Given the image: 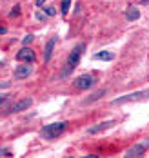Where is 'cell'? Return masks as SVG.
Returning <instances> with one entry per match:
<instances>
[{
	"label": "cell",
	"mask_w": 149,
	"mask_h": 158,
	"mask_svg": "<svg viewBox=\"0 0 149 158\" xmlns=\"http://www.w3.org/2000/svg\"><path fill=\"white\" fill-rule=\"evenodd\" d=\"M84 51H85V44H77L75 48L71 49V53H69V56H67L66 64H64V69H62V73H60L62 78H67V77L75 71V67L78 65L80 58H82Z\"/></svg>",
	"instance_id": "cell-1"
},
{
	"label": "cell",
	"mask_w": 149,
	"mask_h": 158,
	"mask_svg": "<svg viewBox=\"0 0 149 158\" xmlns=\"http://www.w3.org/2000/svg\"><path fill=\"white\" fill-rule=\"evenodd\" d=\"M67 129V122H55V124H48L40 131V136L46 138V140H55L58 138L64 131Z\"/></svg>",
	"instance_id": "cell-2"
},
{
	"label": "cell",
	"mask_w": 149,
	"mask_h": 158,
	"mask_svg": "<svg viewBox=\"0 0 149 158\" xmlns=\"http://www.w3.org/2000/svg\"><path fill=\"white\" fill-rule=\"evenodd\" d=\"M95 75H89V73H84L80 77H77V78L73 80V85H75V89H78V91H87V89H91L93 85H95Z\"/></svg>",
	"instance_id": "cell-3"
},
{
	"label": "cell",
	"mask_w": 149,
	"mask_h": 158,
	"mask_svg": "<svg viewBox=\"0 0 149 158\" xmlns=\"http://www.w3.org/2000/svg\"><path fill=\"white\" fill-rule=\"evenodd\" d=\"M149 96V91H135V93H129V95H124V96H118L115 98L111 104L113 106H122V104H127V102H136V100H142V98H146Z\"/></svg>",
	"instance_id": "cell-4"
},
{
	"label": "cell",
	"mask_w": 149,
	"mask_h": 158,
	"mask_svg": "<svg viewBox=\"0 0 149 158\" xmlns=\"http://www.w3.org/2000/svg\"><path fill=\"white\" fill-rule=\"evenodd\" d=\"M149 147V140H142V142L135 143V145H131L127 151H126V156L127 158H140L146 155V151H147Z\"/></svg>",
	"instance_id": "cell-5"
},
{
	"label": "cell",
	"mask_w": 149,
	"mask_h": 158,
	"mask_svg": "<svg viewBox=\"0 0 149 158\" xmlns=\"http://www.w3.org/2000/svg\"><path fill=\"white\" fill-rule=\"evenodd\" d=\"M35 58H36V55H35V51L31 48H27V46H24V48L20 49L17 53V60L18 62H24V64H33Z\"/></svg>",
	"instance_id": "cell-6"
},
{
	"label": "cell",
	"mask_w": 149,
	"mask_h": 158,
	"mask_svg": "<svg viewBox=\"0 0 149 158\" xmlns=\"http://www.w3.org/2000/svg\"><path fill=\"white\" fill-rule=\"evenodd\" d=\"M31 73H33V65L31 64H22V65H18L17 69L13 71V75H15L17 80L27 78V77H31Z\"/></svg>",
	"instance_id": "cell-7"
},
{
	"label": "cell",
	"mask_w": 149,
	"mask_h": 158,
	"mask_svg": "<svg viewBox=\"0 0 149 158\" xmlns=\"http://www.w3.org/2000/svg\"><path fill=\"white\" fill-rule=\"evenodd\" d=\"M31 106H33V100H31V98H22V100H18L17 104H13L7 113H20V111L29 109Z\"/></svg>",
	"instance_id": "cell-8"
},
{
	"label": "cell",
	"mask_w": 149,
	"mask_h": 158,
	"mask_svg": "<svg viewBox=\"0 0 149 158\" xmlns=\"http://www.w3.org/2000/svg\"><path fill=\"white\" fill-rule=\"evenodd\" d=\"M116 122L115 120H107V122H100V124H97V126L89 127L87 129V133L89 135H97V133H100V131H106V129H109V127H113Z\"/></svg>",
	"instance_id": "cell-9"
},
{
	"label": "cell",
	"mask_w": 149,
	"mask_h": 158,
	"mask_svg": "<svg viewBox=\"0 0 149 158\" xmlns=\"http://www.w3.org/2000/svg\"><path fill=\"white\" fill-rule=\"evenodd\" d=\"M56 38L58 36H51L49 40H48V44H46V48H44V62H49L51 56H53V49L56 46Z\"/></svg>",
	"instance_id": "cell-10"
},
{
	"label": "cell",
	"mask_w": 149,
	"mask_h": 158,
	"mask_svg": "<svg viewBox=\"0 0 149 158\" xmlns=\"http://www.w3.org/2000/svg\"><path fill=\"white\" fill-rule=\"evenodd\" d=\"M93 58L95 60H104V62H111V60H115V53H111V51H98V53L93 55Z\"/></svg>",
	"instance_id": "cell-11"
},
{
	"label": "cell",
	"mask_w": 149,
	"mask_h": 158,
	"mask_svg": "<svg viewBox=\"0 0 149 158\" xmlns=\"http://www.w3.org/2000/svg\"><path fill=\"white\" fill-rule=\"evenodd\" d=\"M126 18L133 22V20H138L140 18V11H138V7H127L126 9Z\"/></svg>",
	"instance_id": "cell-12"
},
{
	"label": "cell",
	"mask_w": 149,
	"mask_h": 158,
	"mask_svg": "<svg viewBox=\"0 0 149 158\" xmlns=\"http://www.w3.org/2000/svg\"><path fill=\"white\" fill-rule=\"evenodd\" d=\"M104 95H106V89H100V91H97V93H93L89 98H85V100H84V104H91V102H95V100L102 98Z\"/></svg>",
	"instance_id": "cell-13"
},
{
	"label": "cell",
	"mask_w": 149,
	"mask_h": 158,
	"mask_svg": "<svg viewBox=\"0 0 149 158\" xmlns=\"http://www.w3.org/2000/svg\"><path fill=\"white\" fill-rule=\"evenodd\" d=\"M71 2L73 0H62V4H60V13L66 16L69 13V7H71Z\"/></svg>",
	"instance_id": "cell-14"
},
{
	"label": "cell",
	"mask_w": 149,
	"mask_h": 158,
	"mask_svg": "<svg viewBox=\"0 0 149 158\" xmlns=\"http://www.w3.org/2000/svg\"><path fill=\"white\" fill-rule=\"evenodd\" d=\"M33 40H35V36H33V35H26V36L22 38V44H24V46H29V44H31Z\"/></svg>",
	"instance_id": "cell-15"
},
{
	"label": "cell",
	"mask_w": 149,
	"mask_h": 158,
	"mask_svg": "<svg viewBox=\"0 0 149 158\" xmlns=\"http://www.w3.org/2000/svg\"><path fill=\"white\" fill-rule=\"evenodd\" d=\"M44 13H46V16H55L56 15V9H55V7H46V9H44Z\"/></svg>",
	"instance_id": "cell-16"
},
{
	"label": "cell",
	"mask_w": 149,
	"mask_h": 158,
	"mask_svg": "<svg viewBox=\"0 0 149 158\" xmlns=\"http://www.w3.org/2000/svg\"><path fill=\"white\" fill-rule=\"evenodd\" d=\"M18 15H20V6H15V7H13V11L9 13V16L13 18V16H18Z\"/></svg>",
	"instance_id": "cell-17"
},
{
	"label": "cell",
	"mask_w": 149,
	"mask_h": 158,
	"mask_svg": "<svg viewBox=\"0 0 149 158\" xmlns=\"http://www.w3.org/2000/svg\"><path fill=\"white\" fill-rule=\"evenodd\" d=\"M7 100H9V95H2V93H0V107H2Z\"/></svg>",
	"instance_id": "cell-18"
},
{
	"label": "cell",
	"mask_w": 149,
	"mask_h": 158,
	"mask_svg": "<svg viewBox=\"0 0 149 158\" xmlns=\"http://www.w3.org/2000/svg\"><path fill=\"white\" fill-rule=\"evenodd\" d=\"M0 156H11V151H9V149L0 147Z\"/></svg>",
	"instance_id": "cell-19"
},
{
	"label": "cell",
	"mask_w": 149,
	"mask_h": 158,
	"mask_svg": "<svg viewBox=\"0 0 149 158\" xmlns=\"http://www.w3.org/2000/svg\"><path fill=\"white\" fill-rule=\"evenodd\" d=\"M36 18L38 20H46V13H36Z\"/></svg>",
	"instance_id": "cell-20"
},
{
	"label": "cell",
	"mask_w": 149,
	"mask_h": 158,
	"mask_svg": "<svg viewBox=\"0 0 149 158\" xmlns=\"http://www.w3.org/2000/svg\"><path fill=\"white\" fill-rule=\"evenodd\" d=\"M9 85H11V82H2V84H0V89H4V87H9Z\"/></svg>",
	"instance_id": "cell-21"
},
{
	"label": "cell",
	"mask_w": 149,
	"mask_h": 158,
	"mask_svg": "<svg viewBox=\"0 0 149 158\" xmlns=\"http://www.w3.org/2000/svg\"><path fill=\"white\" fill-rule=\"evenodd\" d=\"M7 33V27L6 26H0V35H6Z\"/></svg>",
	"instance_id": "cell-22"
},
{
	"label": "cell",
	"mask_w": 149,
	"mask_h": 158,
	"mask_svg": "<svg viewBox=\"0 0 149 158\" xmlns=\"http://www.w3.org/2000/svg\"><path fill=\"white\" fill-rule=\"evenodd\" d=\"M44 2H46V0H36V6H38V7H42V6H44Z\"/></svg>",
	"instance_id": "cell-23"
}]
</instances>
